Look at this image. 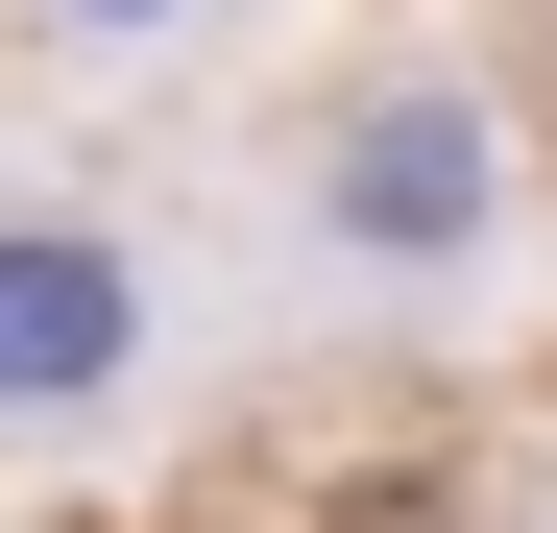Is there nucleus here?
Segmentation results:
<instances>
[{"instance_id": "f257e3e1", "label": "nucleus", "mask_w": 557, "mask_h": 533, "mask_svg": "<svg viewBox=\"0 0 557 533\" xmlns=\"http://www.w3.org/2000/svg\"><path fill=\"white\" fill-rule=\"evenodd\" d=\"M267 219H292V266L339 315H485L533 266V122H509V73L388 49V73H339V98L292 122Z\"/></svg>"}, {"instance_id": "f03ea898", "label": "nucleus", "mask_w": 557, "mask_h": 533, "mask_svg": "<svg viewBox=\"0 0 557 533\" xmlns=\"http://www.w3.org/2000/svg\"><path fill=\"white\" fill-rule=\"evenodd\" d=\"M219 364V266L170 195H122V170H0V436L25 461H122V436H170Z\"/></svg>"}, {"instance_id": "7ed1b4c3", "label": "nucleus", "mask_w": 557, "mask_h": 533, "mask_svg": "<svg viewBox=\"0 0 557 533\" xmlns=\"http://www.w3.org/2000/svg\"><path fill=\"white\" fill-rule=\"evenodd\" d=\"M25 49H73V73H195V49H243V0H25Z\"/></svg>"}]
</instances>
